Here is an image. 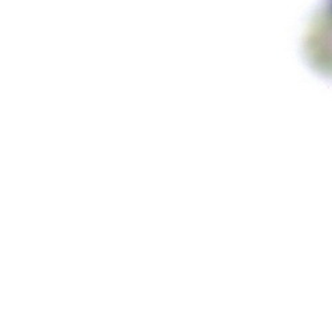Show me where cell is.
Returning <instances> with one entry per match:
<instances>
[{
    "label": "cell",
    "mask_w": 332,
    "mask_h": 332,
    "mask_svg": "<svg viewBox=\"0 0 332 332\" xmlns=\"http://www.w3.org/2000/svg\"><path fill=\"white\" fill-rule=\"evenodd\" d=\"M304 55L319 73L332 77V0H320L307 28Z\"/></svg>",
    "instance_id": "cell-1"
}]
</instances>
